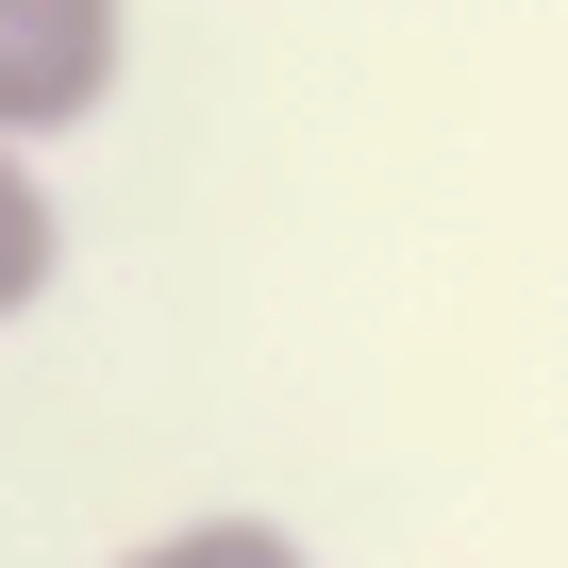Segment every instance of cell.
Here are the masks:
<instances>
[{
  "label": "cell",
  "instance_id": "3957f363",
  "mask_svg": "<svg viewBox=\"0 0 568 568\" xmlns=\"http://www.w3.org/2000/svg\"><path fill=\"white\" fill-rule=\"evenodd\" d=\"M101 568H318L284 518H251V501H201V518H168V535H134V551H101Z\"/></svg>",
  "mask_w": 568,
  "mask_h": 568
},
{
  "label": "cell",
  "instance_id": "6da1fadb",
  "mask_svg": "<svg viewBox=\"0 0 568 568\" xmlns=\"http://www.w3.org/2000/svg\"><path fill=\"white\" fill-rule=\"evenodd\" d=\"M134 84V0H0V151H51Z\"/></svg>",
  "mask_w": 568,
  "mask_h": 568
},
{
  "label": "cell",
  "instance_id": "7a4b0ae2",
  "mask_svg": "<svg viewBox=\"0 0 568 568\" xmlns=\"http://www.w3.org/2000/svg\"><path fill=\"white\" fill-rule=\"evenodd\" d=\"M51 284H68V201H51L34 151H0V335H18Z\"/></svg>",
  "mask_w": 568,
  "mask_h": 568
}]
</instances>
